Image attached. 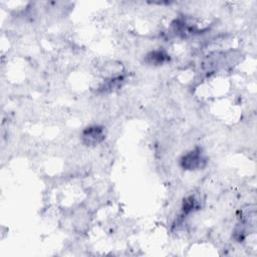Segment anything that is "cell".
Segmentation results:
<instances>
[{"label":"cell","mask_w":257,"mask_h":257,"mask_svg":"<svg viewBox=\"0 0 257 257\" xmlns=\"http://www.w3.org/2000/svg\"><path fill=\"white\" fill-rule=\"evenodd\" d=\"M206 165V160L202 154L201 149L196 148L191 152L187 153L181 159V166L185 170H199L204 168Z\"/></svg>","instance_id":"1"},{"label":"cell","mask_w":257,"mask_h":257,"mask_svg":"<svg viewBox=\"0 0 257 257\" xmlns=\"http://www.w3.org/2000/svg\"><path fill=\"white\" fill-rule=\"evenodd\" d=\"M105 138L104 128L99 125H91L86 127L81 135L82 143L86 146H95L101 143Z\"/></svg>","instance_id":"2"},{"label":"cell","mask_w":257,"mask_h":257,"mask_svg":"<svg viewBox=\"0 0 257 257\" xmlns=\"http://www.w3.org/2000/svg\"><path fill=\"white\" fill-rule=\"evenodd\" d=\"M168 54L163 50H155L147 55V62L150 64H161L168 59Z\"/></svg>","instance_id":"3"}]
</instances>
